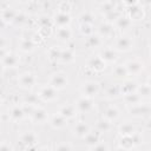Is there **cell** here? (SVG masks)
Wrapping results in <instances>:
<instances>
[{"label":"cell","instance_id":"f1b7e54d","mask_svg":"<svg viewBox=\"0 0 151 151\" xmlns=\"http://www.w3.org/2000/svg\"><path fill=\"white\" fill-rule=\"evenodd\" d=\"M100 32H101L104 35H107L109 33L112 32V27H111L110 25H103V26L100 27Z\"/></svg>","mask_w":151,"mask_h":151},{"label":"cell","instance_id":"4dcf8cb0","mask_svg":"<svg viewBox=\"0 0 151 151\" xmlns=\"http://www.w3.org/2000/svg\"><path fill=\"white\" fill-rule=\"evenodd\" d=\"M90 42H91L92 45H94V46H98V45L100 44L98 37H92V38H90Z\"/></svg>","mask_w":151,"mask_h":151},{"label":"cell","instance_id":"44dd1931","mask_svg":"<svg viewBox=\"0 0 151 151\" xmlns=\"http://www.w3.org/2000/svg\"><path fill=\"white\" fill-rule=\"evenodd\" d=\"M71 35V32L68 28H65V27H61L59 31H58V37L60 39H68Z\"/></svg>","mask_w":151,"mask_h":151},{"label":"cell","instance_id":"9c48e42d","mask_svg":"<svg viewBox=\"0 0 151 151\" xmlns=\"http://www.w3.org/2000/svg\"><path fill=\"white\" fill-rule=\"evenodd\" d=\"M46 118H47V113H46V111L42 110V109H38V110H35V111L33 112V119H34L35 122H38V123L45 122Z\"/></svg>","mask_w":151,"mask_h":151},{"label":"cell","instance_id":"ac0fdd59","mask_svg":"<svg viewBox=\"0 0 151 151\" xmlns=\"http://www.w3.org/2000/svg\"><path fill=\"white\" fill-rule=\"evenodd\" d=\"M136 90V84L134 83H131V81H127L123 85V88L122 91H124L125 94H129V93H132V91Z\"/></svg>","mask_w":151,"mask_h":151},{"label":"cell","instance_id":"4316f807","mask_svg":"<svg viewBox=\"0 0 151 151\" xmlns=\"http://www.w3.org/2000/svg\"><path fill=\"white\" fill-rule=\"evenodd\" d=\"M139 92L142 96H150L151 94V86L150 85H143L139 87Z\"/></svg>","mask_w":151,"mask_h":151},{"label":"cell","instance_id":"6da1fadb","mask_svg":"<svg viewBox=\"0 0 151 151\" xmlns=\"http://www.w3.org/2000/svg\"><path fill=\"white\" fill-rule=\"evenodd\" d=\"M51 85L54 88H63L67 85V78L63 73H57L51 79Z\"/></svg>","mask_w":151,"mask_h":151},{"label":"cell","instance_id":"603a6c76","mask_svg":"<svg viewBox=\"0 0 151 151\" xmlns=\"http://www.w3.org/2000/svg\"><path fill=\"white\" fill-rule=\"evenodd\" d=\"M126 100L132 104H138V101L140 100V97L139 94H136V93H129L126 94Z\"/></svg>","mask_w":151,"mask_h":151},{"label":"cell","instance_id":"83f0119b","mask_svg":"<svg viewBox=\"0 0 151 151\" xmlns=\"http://www.w3.org/2000/svg\"><path fill=\"white\" fill-rule=\"evenodd\" d=\"M2 19H4V21L13 20V19H14V13H13L12 11H9V9H6V11L4 12V14H2Z\"/></svg>","mask_w":151,"mask_h":151},{"label":"cell","instance_id":"836d02e7","mask_svg":"<svg viewBox=\"0 0 151 151\" xmlns=\"http://www.w3.org/2000/svg\"><path fill=\"white\" fill-rule=\"evenodd\" d=\"M112 1H119V0H112Z\"/></svg>","mask_w":151,"mask_h":151},{"label":"cell","instance_id":"4fadbf2b","mask_svg":"<svg viewBox=\"0 0 151 151\" xmlns=\"http://www.w3.org/2000/svg\"><path fill=\"white\" fill-rule=\"evenodd\" d=\"M85 138H86V143L87 144H97L98 142H99V133L98 132H90V133H87L86 136H85Z\"/></svg>","mask_w":151,"mask_h":151},{"label":"cell","instance_id":"5bb4252c","mask_svg":"<svg viewBox=\"0 0 151 151\" xmlns=\"http://www.w3.org/2000/svg\"><path fill=\"white\" fill-rule=\"evenodd\" d=\"M68 21H70V17L66 13H59L55 17V22L60 26H65L66 24H68Z\"/></svg>","mask_w":151,"mask_h":151},{"label":"cell","instance_id":"d6a6232c","mask_svg":"<svg viewBox=\"0 0 151 151\" xmlns=\"http://www.w3.org/2000/svg\"><path fill=\"white\" fill-rule=\"evenodd\" d=\"M149 85L151 86V78H150V80H149Z\"/></svg>","mask_w":151,"mask_h":151},{"label":"cell","instance_id":"9a60e30c","mask_svg":"<svg viewBox=\"0 0 151 151\" xmlns=\"http://www.w3.org/2000/svg\"><path fill=\"white\" fill-rule=\"evenodd\" d=\"M100 58L103 60H106V61H112V60H114L116 54H114V52L112 50H104L101 52V54H100Z\"/></svg>","mask_w":151,"mask_h":151},{"label":"cell","instance_id":"7402d4cb","mask_svg":"<svg viewBox=\"0 0 151 151\" xmlns=\"http://www.w3.org/2000/svg\"><path fill=\"white\" fill-rule=\"evenodd\" d=\"M105 117L107 118V119H110V120H112V119H116L117 117H118V111L116 110V109H109V110H106V112H105Z\"/></svg>","mask_w":151,"mask_h":151},{"label":"cell","instance_id":"d6986e66","mask_svg":"<svg viewBox=\"0 0 151 151\" xmlns=\"http://www.w3.org/2000/svg\"><path fill=\"white\" fill-rule=\"evenodd\" d=\"M133 131H134V129H133V126L130 125V124H124L123 126H120V132H122L124 136H130V134L133 133Z\"/></svg>","mask_w":151,"mask_h":151},{"label":"cell","instance_id":"277c9868","mask_svg":"<svg viewBox=\"0 0 151 151\" xmlns=\"http://www.w3.org/2000/svg\"><path fill=\"white\" fill-rule=\"evenodd\" d=\"M34 84V76L32 73H25L21 76L20 78V85L22 87H32V85Z\"/></svg>","mask_w":151,"mask_h":151},{"label":"cell","instance_id":"1f68e13d","mask_svg":"<svg viewBox=\"0 0 151 151\" xmlns=\"http://www.w3.org/2000/svg\"><path fill=\"white\" fill-rule=\"evenodd\" d=\"M99 127H100V129H104V130H107V129L110 127V125H109L107 122H100V123H99Z\"/></svg>","mask_w":151,"mask_h":151},{"label":"cell","instance_id":"30bf717a","mask_svg":"<svg viewBox=\"0 0 151 151\" xmlns=\"http://www.w3.org/2000/svg\"><path fill=\"white\" fill-rule=\"evenodd\" d=\"M74 133H76L77 136H79V137H85V136L88 133V126H87L86 124H84V123H80V124H78V125L76 126Z\"/></svg>","mask_w":151,"mask_h":151},{"label":"cell","instance_id":"7c38bea8","mask_svg":"<svg viewBox=\"0 0 151 151\" xmlns=\"http://www.w3.org/2000/svg\"><path fill=\"white\" fill-rule=\"evenodd\" d=\"M61 116H64L66 119L67 118H71V117H73L74 116V107L73 106H71V105H67V106H64L61 110H60V112H59Z\"/></svg>","mask_w":151,"mask_h":151},{"label":"cell","instance_id":"7a4b0ae2","mask_svg":"<svg viewBox=\"0 0 151 151\" xmlns=\"http://www.w3.org/2000/svg\"><path fill=\"white\" fill-rule=\"evenodd\" d=\"M40 97L45 100H51V99H54L57 97V92H55V88L51 85V86H47V87H44L41 91H40Z\"/></svg>","mask_w":151,"mask_h":151},{"label":"cell","instance_id":"484cf974","mask_svg":"<svg viewBox=\"0 0 151 151\" xmlns=\"http://www.w3.org/2000/svg\"><path fill=\"white\" fill-rule=\"evenodd\" d=\"M130 24H131V21L127 18H119L118 19V26L120 28H126L130 26Z\"/></svg>","mask_w":151,"mask_h":151},{"label":"cell","instance_id":"d4e9b609","mask_svg":"<svg viewBox=\"0 0 151 151\" xmlns=\"http://www.w3.org/2000/svg\"><path fill=\"white\" fill-rule=\"evenodd\" d=\"M20 46H21V48H22L24 51H31V50H32V47H33V44H32V41H31V40L26 39V40H22V41H21Z\"/></svg>","mask_w":151,"mask_h":151},{"label":"cell","instance_id":"8fae6325","mask_svg":"<svg viewBox=\"0 0 151 151\" xmlns=\"http://www.w3.org/2000/svg\"><path fill=\"white\" fill-rule=\"evenodd\" d=\"M90 66L91 67H93L94 70H97V71H100V70H103L104 67H105V61L99 57V58H94V59H92L91 61H90Z\"/></svg>","mask_w":151,"mask_h":151},{"label":"cell","instance_id":"ba28073f","mask_svg":"<svg viewBox=\"0 0 151 151\" xmlns=\"http://www.w3.org/2000/svg\"><path fill=\"white\" fill-rule=\"evenodd\" d=\"M77 107L80 110V111H87V110H90V107H91V100L88 99V98H85V97H83V98H80L78 101H77Z\"/></svg>","mask_w":151,"mask_h":151},{"label":"cell","instance_id":"f546056e","mask_svg":"<svg viewBox=\"0 0 151 151\" xmlns=\"http://www.w3.org/2000/svg\"><path fill=\"white\" fill-rule=\"evenodd\" d=\"M60 57H61V59H63L64 61H68V60L72 59V53L68 52V51H67V52H63Z\"/></svg>","mask_w":151,"mask_h":151},{"label":"cell","instance_id":"ffe728a7","mask_svg":"<svg viewBox=\"0 0 151 151\" xmlns=\"http://www.w3.org/2000/svg\"><path fill=\"white\" fill-rule=\"evenodd\" d=\"M126 73H129V72H127V68H126V65H125V66L119 65V66H117V67L114 68V74H116L117 77H124Z\"/></svg>","mask_w":151,"mask_h":151},{"label":"cell","instance_id":"8992f818","mask_svg":"<svg viewBox=\"0 0 151 151\" xmlns=\"http://www.w3.org/2000/svg\"><path fill=\"white\" fill-rule=\"evenodd\" d=\"M2 64L7 67H13L18 64V58L13 54H7V55L2 57Z\"/></svg>","mask_w":151,"mask_h":151},{"label":"cell","instance_id":"cb8c5ba5","mask_svg":"<svg viewBox=\"0 0 151 151\" xmlns=\"http://www.w3.org/2000/svg\"><path fill=\"white\" fill-rule=\"evenodd\" d=\"M11 116H12V118H13V119L18 120V119H20V118L24 116V111H22L21 109H19V107H15V109H13V110H12Z\"/></svg>","mask_w":151,"mask_h":151},{"label":"cell","instance_id":"3957f363","mask_svg":"<svg viewBox=\"0 0 151 151\" xmlns=\"http://www.w3.org/2000/svg\"><path fill=\"white\" fill-rule=\"evenodd\" d=\"M131 46H132V40L130 38H127V37L119 38L117 44H116V47L118 50H120V51H126V50L131 48Z\"/></svg>","mask_w":151,"mask_h":151},{"label":"cell","instance_id":"52a82bcc","mask_svg":"<svg viewBox=\"0 0 151 151\" xmlns=\"http://www.w3.org/2000/svg\"><path fill=\"white\" fill-rule=\"evenodd\" d=\"M83 91H84V93H85L86 96H90V97H91V96H93V94L97 93V91H98V85H97L96 83H87V84H85Z\"/></svg>","mask_w":151,"mask_h":151},{"label":"cell","instance_id":"e0dca14e","mask_svg":"<svg viewBox=\"0 0 151 151\" xmlns=\"http://www.w3.org/2000/svg\"><path fill=\"white\" fill-rule=\"evenodd\" d=\"M65 119H66V118L59 113L58 116H54V118H53V120H52V125H53L54 127H61V126H64V124H65Z\"/></svg>","mask_w":151,"mask_h":151},{"label":"cell","instance_id":"5b68a950","mask_svg":"<svg viewBox=\"0 0 151 151\" xmlns=\"http://www.w3.org/2000/svg\"><path fill=\"white\" fill-rule=\"evenodd\" d=\"M126 68H127V72L129 73H139L142 70H143V64L138 63V61H130L126 64Z\"/></svg>","mask_w":151,"mask_h":151},{"label":"cell","instance_id":"2e32d148","mask_svg":"<svg viewBox=\"0 0 151 151\" xmlns=\"http://www.w3.org/2000/svg\"><path fill=\"white\" fill-rule=\"evenodd\" d=\"M35 140H37L35 134H33V133H31V132H28V133H26V134H24V136L21 137V142H22L24 144L28 145V147H31L29 144H31V143H35Z\"/></svg>","mask_w":151,"mask_h":151}]
</instances>
